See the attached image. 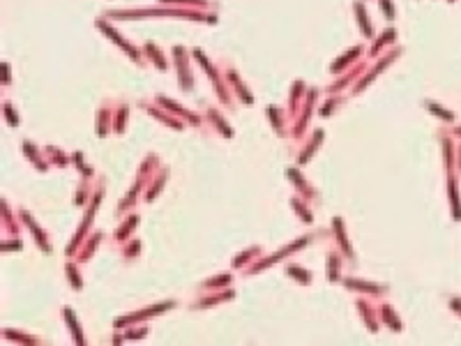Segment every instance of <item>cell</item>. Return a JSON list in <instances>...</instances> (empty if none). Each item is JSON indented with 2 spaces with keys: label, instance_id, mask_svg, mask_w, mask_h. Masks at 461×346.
<instances>
[{
  "label": "cell",
  "instance_id": "32",
  "mask_svg": "<svg viewBox=\"0 0 461 346\" xmlns=\"http://www.w3.org/2000/svg\"><path fill=\"white\" fill-rule=\"evenodd\" d=\"M380 37H383V39H378L376 44H374V49H371V56H376V53L380 51V46H385L387 42H392V39H394V30H385Z\"/></svg>",
  "mask_w": 461,
  "mask_h": 346
},
{
  "label": "cell",
  "instance_id": "1",
  "mask_svg": "<svg viewBox=\"0 0 461 346\" xmlns=\"http://www.w3.org/2000/svg\"><path fill=\"white\" fill-rule=\"evenodd\" d=\"M97 28H99V30H104V32H106V37L111 39V42H115V44L120 46L122 51H127L129 56H132V58H134V60H136L138 65H141V56H138V51H136V49H134V46H132V44H129V42H125V39H122L120 35H118V32H115L113 28L108 26V23H106V21H102V19H99V21H97Z\"/></svg>",
  "mask_w": 461,
  "mask_h": 346
},
{
  "label": "cell",
  "instance_id": "22",
  "mask_svg": "<svg viewBox=\"0 0 461 346\" xmlns=\"http://www.w3.org/2000/svg\"><path fill=\"white\" fill-rule=\"evenodd\" d=\"M327 279H330V282H337V279H339V256L337 254L327 256Z\"/></svg>",
  "mask_w": 461,
  "mask_h": 346
},
{
  "label": "cell",
  "instance_id": "39",
  "mask_svg": "<svg viewBox=\"0 0 461 346\" xmlns=\"http://www.w3.org/2000/svg\"><path fill=\"white\" fill-rule=\"evenodd\" d=\"M339 102H341L339 97H332L330 102H327V104L323 106V109H321V115H330V113H332L334 109H337V104H339Z\"/></svg>",
  "mask_w": 461,
  "mask_h": 346
},
{
  "label": "cell",
  "instance_id": "16",
  "mask_svg": "<svg viewBox=\"0 0 461 346\" xmlns=\"http://www.w3.org/2000/svg\"><path fill=\"white\" fill-rule=\"evenodd\" d=\"M143 106H145V109H148V111L152 113V115H155V118H157V120L166 122V125H171V127H175V129H180V127H182V122H180V120H175V118H171L168 113H162V111H159V109H155V106H152V104H145V102H143Z\"/></svg>",
  "mask_w": 461,
  "mask_h": 346
},
{
  "label": "cell",
  "instance_id": "40",
  "mask_svg": "<svg viewBox=\"0 0 461 346\" xmlns=\"http://www.w3.org/2000/svg\"><path fill=\"white\" fill-rule=\"evenodd\" d=\"M162 2H180V5H196V7L208 5V0H162Z\"/></svg>",
  "mask_w": 461,
  "mask_h": 346
},
{
  "label": "cell",
  "instance_id": "47",
  "mask_svg": "<svg viewBox=\"0 0 461 346\" xmlns=\"http://www.w3.org/2000/svg\"><path fill=\"white\" fill-rule=\"evenodd\" d=\"M457 134H461V127H459V129H457Z\"/></svg>",
  "mask_w": 461,
  "mask_h": 346
},
{
  "label": "cell",
  "instance_id": "2",
  "mask_svg": "<svg viewBox=\"0 0 461 346\" xmlns=\"http://www.w3.org/2000/svg\"><path fill=\"white\" fill-rule=\"evenodd\" d=\"M173 53H175V62H178V72H180V86L185 90H191L194 81H191V72L187 67V51L182 46H173Z\"/></svg>",
  "mask_w": 461,
  "mask_h": 346
},
{
  "label": "cell",
  "instance_id": "26",
  "mask_svg": "<svg viewBox=\"0 0 461 346\" xmlns=\"http://www.w3.org/2000/svg\"><path fill=\"white\" fill-rule=\"evenodd\" d=\"M208 118H210V120H215V125L219 127V132H221V134H224V136H228V139L233 136V132H231V127H228L226 122H224V120H221V118H219V115H217V111H215V109H208Z\"/></svg>",
  "mask_w": 461,
  "mask_h": 346
},
{
  "label": "cell",
  "instance_id": "36",
  "mask_svg": "<svg viewBox=\"0 0 461 346\" xmlns=\"http://www.w3.org/2000/svg\"><path fill=\"white\" fill-rule=\"evenodd\" d=\"M383 318H385V323H390V328H392V330H399V321L392 316V309H390V307H383Z\"/></svg>",
  "mask_w": 461,
  "mask_h": 346
},
{
  "label": "cell",
  "instance_id": "37",
  "mask_svg": "<svg viewBox=\"0 0 461 346\" xmlns=\"http://www.w3.org/2000/svg\"><path fill=\"white\" fill-rule=\"evenodd\" d=\"M228 282H231V277L228 275H221V279L217 277V279H210V282H205V288H217V286H226Z\"/></svg>",
  "mask_w": 461,
  "mask_h": 346
},
{
  "label": "cell",
  "instance_id": "20",
  "mask_svg": "<svg viewBox=\"0 0 461 346\" xmlns=\"http://www.w3.org/2000/svg\"><path fill=\"white\" fill-rule=\"evenodd\" d=\"M286 175L291 178L293 182H298V189L302 192L304 196H316V192H311V189H307V182L302 180V175H300V171H295V169H288Z\"/></svg>",
  "mask_w": 461,
  "mask_h": 346
},
{
  "label": "cell",
  "instance_id": "10",
  "mask_svg": "<svg viewBox=\"0 0 461 346\" xmlns=\"http://www.w3.org/2000/svg\"><path fill=\"white\" fill-rule=\"evenodd\" d=\"M226 76H228V81H233L235 90H238V95H240V99H242V102H244V104H251V102H254V97H251L249 92H247V88L242 86V81H240V79H238V74H235V72H233V69H231V67L226 69Z\"/></svg>",
  "mask_w": 461,
  "mask_h": 346
},
{
  "label": "cell",
  "instance_id": "46",
  "mask_svg": "<svg viewBox=\"0 0 461 346\" xmlns=\"http://www.w3.org/2000/svg\"><path fill=\"white\" fill-rule=\"evenodd\" d=\"M452 307H457V309H461V302H459V300H452Z\"/></svg>",
  "mask_w": 461,
  "mask_h": 346
},
{
  "label": "cell",
  "instance_id": "28",
  "mask_svg": "<svg viewBox=\"0 0 461 346\" xmlns=\"http://www.w3.org/2000/svg\"><path fill=\"white\" fill-rule=\"evenodd\" d=\"M277 111H279V109H274V106H268V115H270V120H272L274 132L284 134V120H281V115H279Z\"/></svg>",
  "mask_w": 461,
  "mask_h": 346
},
{
  "label": "cell",
  "instance_id": "35",
  "mask_svg": "<svg viewBox=\"0 0 461 346\" xmlns=\"http://www.w3.org/2000/svg\"><path fill=\"white\" fill-rule=\"evenodd\" d=\"M357 307H360V309H362V312H364V321H367V325H369L371 330L376 332V328H378V325H376V321H374V318H371L369 309H367V302H364V300H360V302H357Z\"/></svg>",
  "mask_w": 461,
  "mask_h": 346
},
{
  "label": "cell",
  "instance_id": "23",
  "mask_svg": "<svg viewBox=\"0 0 461 346\" xmlns=\"http://www.w3.org/2000/svg\"><path fill=\"white\" fill-rule=\"evenodd\" d=\"M291 205H293V210L298 212V215H300L307 224H311V219H314V217H311V212L307 210V205H304L302 199H295V196H293V199H291Z\"/></svg>",
  "mask_w": 461,
  "mask_h": 346
},
{
  "label": "cell",
  "instance_id": "33",
  "mask_svg": "<svg viewBox=\"0 0 461 346\" xmlns=\"http://www.w3.org/2000/svg\"><path fill=\"white\" fill-rule=\"evenodd\" d=\"M127 106L125 104H120V109H118V120H115V125H113V132H118L120 134L122 129H125V118H127Z\"/></svg>",
  "mask_w": 461,
  "mask_h": 346
},
{
  "label": "cell",
  "instance_id": "41",
  "mask_svg": "<svg viewBox=\"0 0 461 346\" xmlns=\"http://www.w3.org/2000/svg\"><path fill=\"white\" fill-rule=\"evenodd\" d=\"M5 115H7V120H9V125H12V127H16V125H19V118L14 115V109L9 106V102H5Z\"/></svg>",
  "mask_w": 461,
  "mask_h": 346
},
{
  "label": "cell",
  "instance_id": "11",
  "mask_svg": "<svg viewBox=\"0 0 461 346\" xmlns=\"http://www.w3.org/2000/svg\"><path fill=\"white\" fill-rule=\"evenodd\" d=\"M19 215H21V217L26 219V224L30 226V231H32V233H35V238H37V242H39V245H42V249H44V252H51V247H49V242H46V235L42 233V229H39V226H35V222H32V219H30V215H28V212H26V210H21V212H19Z\"/></svg>",
  "mask_w": 461,
  "mask_h": 346
},
{
  "label": "cell",
  "instance_id": "29",
  "mask_svg": "<svg viewBox=\"0 0 461 346\" xmlns=\"http://www.w3.org/2000/svg\"><path fill=\"white\" fill-rule=\"evenodd\" d=\"M113 111H106V109H99V115H97V134L99 136H106V132H108V127L111 125H106V115H111Z\"/></svg>",
  "mask_w": 461,
  "mask_h": 346
},
{
  "label": "cell",
  "instance_id": "44",
  "mask_svg": "<svg viewBox=\"0 0 461 346\" xmlns=\"http://www.w3.org/2000/svg\"><path fill=\"white\" fill-rule=\"evenodd\" d=\"M138 249H141V242L134 240V242H132V247L125 249V256H136V254H138Z\"/></svg>",
  "mask_w": 461,
  "mask_h": 346
},
{
  "label": "cell",
  "instance_id": "17",
  "mask_svg": "<svg viewBox=\"0 0 461 346\" xmlns=\"http://www.w3.org/2000/svg\"><path fill=\"white\" fill-rule=\"evenodd\" d=\"M321 139H323V129H316V132H314V136L309 139V143H307V150L300 155V164H304V162L309 159L311 152H316V148H318V143H321Z\"/></svg>",
  "mask_w": 461,
  "mask_h": 346
},
{
  "label": "cell",
  "instance_id": "24",
  "mask_svg": "<svg viewBox=\"0 0 461 346\" xmlns=\"http://www.w3.org/2000/svg\"><path fill=\"white\" fill-rule=\"evenodd\" d=\"M23 152H26V155H28V157L32 159V164H37L39 169H42V171L46 169V162H44L42 157H39V152H35V148H32V143H30V141H23Z\"/></svg>",
  "mask_w": 461,
  "mask_h": 346
},
{
  "label": "cell",
  "instance_id": "14",
  "mask_svg": "<svg viewBox=\"0 0 461 346\" xmlns=\"http://www.w3.org/2000/svg\"><path fill=\"white\" fill-rule=\"evenodd\" d=\"M143 51L148 53V58H150V60L155 62L159 69H166V60H164V56H162V51H159V49L152 44V42H145V44H143Z\"/></svg>",
  "mask_w": 461,
  "mask_h": 346
},
{
  "label": "cell",
  "instance_id": "31",
  "mask_svg": "<svg viewBox=\"0 0 461 346\" xmlns=\"http://www.w3.org/2000/svg\"><path fill=\"white\" fill-rule=\"evenodd\" d=\"M65 270H67V275H69V284L74 286L76 291H81V286H83V284H81V277H79V270H76V265H74V263H67V268H65Z\"/></svg>",
  "mask_w": 461,
  "mask_h": 346
},
{
  "label": "cell",
  "instance_id": "9",
  "mask_svg": "<svg viewBox=\"0 0 461 346\" xmlns=\"http://www.w3.org/2000/svg\"><path fill=\"white\" fill-rule=\"evenodd\" d=\"M62 312H65V321H67L69 330H72V335H74L76 344H83L85 339H83V335H81V325H79V321L74 318V312H72V307H65Z\"/></svg>",
  "mask_w": 461,
  "mask_h": 346
},
{
  "label": "cell",
  "instance_id": "45",
  "mask_svg": "<svg viewBox=\"0 0 461 346\" xmlns=\"http://www.w3.org/2000/svg\"><path fill=\"white\" fill-rule=\"evenodd\" d=\"M143 335H145V328H138V330L127 332V335H125V339H129V337H132V339H134V337H143Z\"/></svg>",
  "mask_w": 461,
  "mask_h": 346
},
{
  "label": "cell",
  "instance_id": "7",
  "mask_svg": "<svg viewBox=\"0 0 461 346\" xmlns=\"http://www.w3.org/2000/svg\"><path fill=\"white\" fill-rule=\"evenodd\" d=\"M355 14H357V23H360V30L364 32V37H369L371 39V35H374V28H371V23H369V19H367V12H364V5L357 0L355 5Z\"/></svg>",
  "mask_w": 461,
  "mask_h": 346
},
{
  "label": "cell",
  "instance_id": "30",
  "mask_svg": "<svg viewBox=\"0 0 461 346\" xmlns=\"http://www.w3.org/2000/svg\"><path fill=\"white\" fill-rule=\"evenodd\" d=\"M258 254H261V249H258V247H251L249 252H244V254H238V256H235V261H233V268H242L247 261H251L249 256H258Z\"/></svg>",
  "mask_w": 461,
  "mask_h": 346
},
{
  "label": "cell",
  "instance_id": "3",
  "mask_svg": "<svg viewBox=\"0 0 461 346\" xmlns=\"http://www.w3.org/2000/svg\"><path fill=\"white\" fill-rule=\"evenodd\" d=\"M307 240H309V238H300V240H298V242H293V245H288V247H284V249H281V252H274L272 256H268L265 261H256V263H254V265H251V268H249V272L263 270V268H268V265H270V263H274V261H279L281 256H286V254H291V252H295V249L304 247V245H307Z\"/></svg>",
  "mask_w": 461,
  "mask_h": 346
},
{
  "label": "cell",
  "instance_id": "5",
  "mask_svg": "<svg viewBox=\"0 0 461 346\" xmlns=\"http://www.w3.org/2000/svg\"><path fill=\"white\" fill-rule=\"evenodd\" d=\"M157 104H162L164 109H171V113H175V115H180V118H187L191 125H198V118L196 115H191V113L187 111V109H182L180 104H175L173 99H166V97H157Z\"/></svg>",
  "mask_w": 461,
  "mask_h": 346
},
{
  "label": "cell",
  "instance_id": "4",
  "mask_svg": "<svg viewBox=\"0 0 461 346\" xmlns=\"http://www.w3.org/2000/svg\"><path fill=\"white\" fill-rule=\"evenodd\" d=\"M171 307H175L173 300H171V302H162V305H155V307H150V309H141V312H136V316H125V318H118V321H115V328H120V325H125V323L141 321V318H145V316H155V314H159V312H166V309H171Z\"/></svg>",
  "mask_w": 461,
  "mask_h": 346
},
{
  "label": "cell",
  "instance_id": "34",
  "mask_svg": "<svg viewBox=\"0 0 461 346\" xmlns=\"http://www.w3.org/2000/svg\"><path fill=\"white\" fill-rule=\"evenodd\" d=\"M99 238H102V235H99V233H95V235H92V238H90V242H88V247L83 249V254H81V259H79V261H88V256H90V252H95V247H97Z\"/></svg>",
  "mask_w": 461,
  "mask_h": 346
},
{
  "label": "cell",
  "instance_id": "38",
  "mask_svg": "<svg viewBox=\"0 0 461 346\" xmlns=\"http://www.w3.org/2000/svg\"><path fill=\"white\" fill-rule=\"evenodd\" d=\"M427 106H429V109H434V113H436V115H440V118H445V120H452V113L445 111V109H440L438 104H434V102H427Z\"/></svg>",
  "mask_w": 461,
  "mask_h": 346
},
{
  "label": "cell",
  "instance_id": "43",
  "mask_svg": "<svg viewBox=\"0 0 461 346\" xmlns=\"http://www.w3.org/2000/svg\"><path fill=\"white\" fill-rule=\"evenodd\" d=\"M380 9L387 14V19H394V7H392V0H380Z\"/></svg>",
  "mask_w": 461,
  "mask_h": 346
},
{
  "label": "cell",
  "instance_id": "25",
  "mask_svg": "<svg viewBox=\"0 0 461 346\" xmlns=\"http://www.w3.org/2000/svg\"><path fill=\"white\" fill-rule=\"evenodd\" d=\"M136 222H138L136 215H132V217H127V219H125V224L120 226V231L115 233V238H118V240H125V235L132 233V231L136 229Z\"/></svg>",
  "mask_w": 461,
  "mask_h": 346
},
{
  "label": "cell",
  "instance_id": "18",
  "mask_svg": "<svg viewBox=\"0 0 461 346\" xmlns=\"http://www.w3.org/2000/svg\"><path fill=\"white\" fill-rule=\"evenodd\" d=\"M286 272H288V275H293V279H298L300 284H309V282H311L309 270H304V268H300V265H295V263H288L286 265Z\"/></svg>",
  "mask_w": 461,
  "mask_h": 346
},
{
  "label": "cell",
  "instance_id": "15",
  "mask_svg": "<svg viewBox=\"0 0 461 346\" xmlns=\"http://www.w3.org/2000/svg\"><path fill=\"white\" fill-rule=\"evenodd\" d=\"M357 53H362V49H360V46H355V49H351V51L344 53V58H339V60L334 62V65H330V69H332V74L341 72V69L346 67L348 62H353V60H355V56H357Z\"/></svg>",
  "mask_w": 461,
  "mask_h": 346
},
{
  "label": "cell",
  "instance_id": "19",
  "mask_svg": "<svg viewBox=\"0 0 461 346\" xmlns=\"http://www.w3.org/2000/svg\"><path fill=\"white\" fill-rule=\"evenodd\" d=\"M302 90H304V83L302 81H295L293 88H291V115H295L298 113V104H300V99H302Z\"/></svg>",
  "mask_w": 461,
  "mask_h": 346
},
{
  "label": "cell",
  "instance_id": "42",
  "mask_svg": "<svg viewBox=\"0 0 461 346\" xmlns=\"http://www.w3.org/2000/svg\"><path fill=\"white\" fill-rule=\"evenodd\" d=\"M46 152H49V157H51V159H55V162H58V164H60V166H65V164H67V157H65V155H62L60 150H51V148H49V150H46Z\"/></svg>",
  "mask_w": 461,
  "mask_h": 346
},
{
  "label": "cell",
  "instance_id": "27",
  "mask_svg": "<svg viewBox=\"0 0 461 346\" xmlns=\"http://www.w3.org/2000/svg\"><path fill=\"white\" fill-rule=\"evenodd\" d=\"M166 175H168V171H162V173H159V178L152 182V189H150V192H145V201H152V199L159 194V189L164 187V180H166Z\"/></svg>",
  "mask_w": 461,
  "mask_h": 346
},
{
  "label": "cell",
  "instance_id": "21",
  "mask_svg": "<svg viewBox=\"0 0 461 346\" xmlns=\"http://www.w3.org/2000/svg\"><path fill=\"white\" fill-rule=\"evenodd\" d=\"M233 298V291L228 288V291H224V293H215V298H201V300L194 305V307H210V305H215V302L219 300H231Z\"/></svg>",
  "mask_w": 461,
  "mask_h": 346
},
{
  "label": "cell",
  "instance_id": "13",
  "mask_svg": "<svg viewBox=\"0 0 461 346\" xmlns=\"http://www.w3.org/2000/svg\"><path fill=\"white\" fill-rule=\"evenodd\" d=\"M397 53H399V49H397V51H392V53H390V56H387L385 60H380V62H378L376 67L371 69V74H367V76H364V79H362V81H360V86H357V88H355V92L360 90L362 86H367V83H369V81H374V79H376V74H378V72H380V69L385 67V65H390V62L394 60V56H397Z\"/></svg>",
  "mask_w": 461,
  "mask_h": 346
},
{
  "label": "cell",
  "instance_id": "6",
  "mask_svg": "<svg viewBox=\"0 0 461 346\" xmlns=\"http://www.w3.org/2000/svg\"><path fill=\"white\" fill-rule=\"evenodd\" d=\"M318 90H309V97H307V104H304V113L300 115V120H298V125L293 127V136H302V127L307 125V120H309V111H311V106L316 104V95Z\"/></svg>",
  "mask_w": 461,
  "mask_h": 346
},
{
  "label": "cell",
  "instance_id": "8",
  "mask_svg": "<svg viewBox=\"0 0 461 346\" xmlns=\"http://www.w3.org/2000/svg\"><path fill=\"white\" fill-rule=\"evenodd\" d=\"M332 229H334V233H337V238H339V245H341V249H344V254L353 256V249H351V245H348V240H346V231H344V222H341V217L332 219Z\"/></svg>",
  "mask_w": 461,
  "mask_h": 346
},
{
  "label": "cell",
  "instance_id": "12",
  "mask_svg": "<svg viewBox=\"0 0 461 346\" xmlns=\"http://www.w3.org/2000/svg\"><path fill=\"white\" fill-rule=\"evenodd\" d=\"M344 284L348 288H355V291H369V293H383L385 286H376V284H367V282H357V279H344Z\"/></svg>",
  "mask_w": 461,
  "mask_h": 346
}]
</instances>
